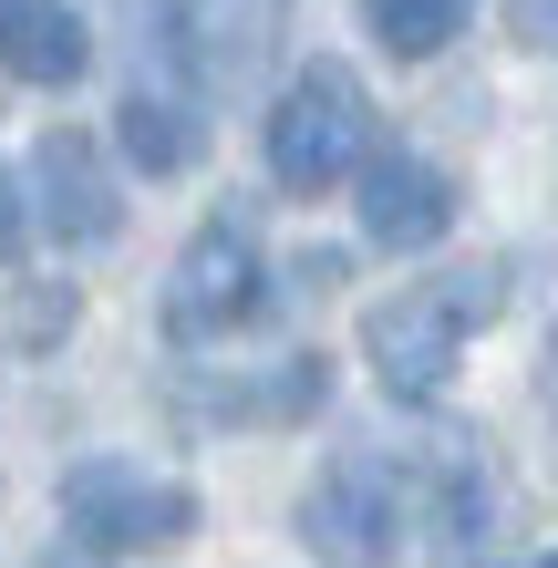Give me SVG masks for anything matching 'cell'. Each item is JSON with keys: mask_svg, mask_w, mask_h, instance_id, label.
Returning a JSON list of instances; mask_svg holds the SVG:
<instances>
[{"mask_svg": "<svg viewBox=\"0 0 558 568\" xmlns=\"http://www.w3.org/2000/svg\"><path fill=\"white\" fill-rule=\"evenodd\" d=\"M507 311V258H466V270L445 280H414L363 311V362L373 383L393 393V404H435V393L455 383V362H466V342L486 321Z\"/></svg>", "mask_w": 558, "mask_h": 568, "instance_id": "1", "label": "cell"}, {"mask_svg": "<svg viewBox=\"0 0 558 568\" xmlns=\"http://www.w3.org/2000/svg\"><path fill=\"white\" fill-rule=\"evenodd\" d=\"M373 165V93L352 62H301L290 93L270 104V176L290 196H332L342 176Z\"/></svg>", "mask_w": 558, "mask_h": 568, "instance_id": "2", "label": "cell"}, {"mask_svg": "<svg viewBox=\"0 0 558 568\" xmlns=\"http://www.w3.org/2000/svg\"><path fill=\"white\" fill-rule=\"evenodd\" d=\"M62 527H73L83 558H145V548L196 538V486L145 476V465H124V455H83L73 476H62Z\"/></svg>", "mask_w": 558, "mask_h": 568, "instance_id": "3", "label": "cell"}, {"mask_svg": "<svg viewBox=\"0 0 558 568\" xmlns=\"http://www.w3.org/2000/svg\"><path fill=\"white\" fill-rule=\"evenodd\" d=\"M145 31H155V52L176 62V83L196 104H217V93H248L270 73L290 0H145Z\"/></svg>", "mask_w": 558, "mask_h": 568, "instance_id": "4", "label": "cell"}, {"mask_svg": "<svg viewBox=\"0 0 558 568\" xmlns=\"http://www.w3.org/2000/svg\"><path fill=\"white\" fill-rule=\"evenodd\" d=\"M258 300H270V258H258L248 217L227 207V217L196 227V239L176 248V270H166V342H217V331H248Z\"/></svg>", "mask_w": 558, "mask_h": 568, "instance_id": "5", "label": "cell"}, {"mask_svg": "<svg viewBox=\"0 0 558 568\" xmlns=\"http://www.w3.org/2000/svg\"><path fill=\"white\" fill-rule=\"evenodd\" d=\"M301 548L321 568H393V548H404V476L383 455L321 465L301 496Z\"/></svg>", "mask_w": 558, "mask_h": 568, "instance_id": "6", "label": "cell"}, {"mask_svg": "<svg viewBox=\"0 0 558 568\" xmlns=\"http://www.w3.org/2000/svg\"><path fill=\"white\" fill-rule=\"evenodd\" d=\"M31 207H42V227L62 248H104L124 227V196H114V165L104 145L83 135V124H52L42 145H31Z\"/></svg>", "mask_w": 558, "mask_h": 568, "instance_id": "7", "label": "cell"}, {"mask_svg": "<svg viewBox=\"0 0 558 568\" xmlns=\"http://www.w3.org/2000/svg\"><path fill=\"white\" fill-rule=\"evenodd\" d=\"M352 186H363V196H352V207H363V239L393 248V258L435 248L445 227H455V176H445V165H424V155H373Z\"/></svg>", "mask_w": 558, "mask_h": 568, "instance_id": "8", "label": "cell"}, {"mask_svg": "<svg viewBox=\"0 0 558 568\" xmlns=\"http://www.w3.org/2000/svg\"><path fill=\"white\" fill-rule=\"evenodd\" d=\"M93 31L73 0H0V73L11 83H83Z\"/></svg>", "mask_w": 558, "mask_h": 568, "instance_id": "9", "label": "cell"}, {"mask_svg": "<svg viewBox=\"0 0 558 568\" xmlns=\"http://www.w3.org/2000/svg\"><path fill=\"white\" fill-rule=\"evenodd\" d=\"M114 135H124V155H135L145 176H186V165L207 155V114H196V93L135 83V93L114 104Z\"/></svg>", "mask_w": 558, "mask_h": 568, "instance_id": "10", "label": "cell"}, {"mask_svg": "<svg viewBox=\"0 0 558 568\" xmlns=\"http://www.w3.org/2000/svg\"><path fill=\"white\" fill-rule=\"evenodd\" d=\"M363 21H373V42L393 62H435L455 31L476 21V0H363Z\"/></svg>", "mask_w": 558, "mask_h": 568, "instance_id": "11", "label": "cell"}, {"mask_svg": "<svg viewBox=\"0 0 558 568\" xmlns=\"http://www.w3.org/2000/svg\"><path fill=\"white\" fill-rule=\"evenodd\" d=\"M507 31L517 52H558V0H507Z\"/></svg>", "mask_w": 558, "mask_h": 568, "instance_id": "12", "label": "cell"}, {"mask_svg": "<svg viewBox=\"0 0 558 568\" xmlns=\"http://www.w3.org/2000/svg\"><path fill=\"white\" fill-rule=\"evenodd\" d=\"M11 248H21V186L0 176V258H11Z\"/></svg>", "mask_w": 558, "mask_h": 568, "instance_id": "13", "label": "cell"}, {"mask_svg": "<svg viewBox=\"0 0 558 568\" xmlns=\"http://www.w3.org/2000/svg\"><path fill=\"white\" fill-rule=\"evenodd\" d=\"M538 568H558V558H538Z\"/></svg>", "mask_w": 558, "mask_h": 568, "instance_id": "14", "label": "cell"}]
</instances>
